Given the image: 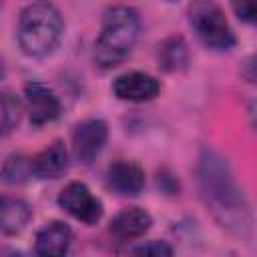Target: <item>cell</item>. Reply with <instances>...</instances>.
Segmentation results:
<instances>
[{
	"label": "cell",
	"mask_w": 257,
	"mask_h": 257,
	"mask_svg": "<svg viewBox=\"0 0 257 257\" xmlns=\"http://www.w3.org/2000/svg\"><path fill=\"white\" fill-rule=\"evenodd\" d=\"M141 30L137 10L128 6H114L104 14L102 30L94 42V60L102 68L118 66L133 50Z\"/></svg>",
	"instance_id": "6da1fadb"
},
{
	"label": "cell",
	"mask_w": 257,
	"mask_h": 257,
	"mask_svg": "<svg viewBox=\"0 0 257 257\" xmlns=\"http://www.w3.org/2000/svg\"><path fill=\"white\" fill-rule=\"evenodd\" d=\"M199 181L203 195L207 201L213 205V211L217 215H223V223L231 225L233 219L243 221L245 205H243V195L221 157H217L211 151H205L201 157V167H199Z\"/></svg>",
	"instance_id": "7a4b0ae2"
},
{
	"label": "cell",
	"mask_w": 257,
	"mask_h": 257,
	"mask_svg": "<svg viewBox=\"0 0 257 257\" xmlns=\"http://www.w3.org/2000/svg\"><path fill=\"white\" fill-rule=\"evenodd\" d=\"M64 22L54 4L46 0L26 6L18 20V42L24 54L40 58L50 54L62 36Z\"/></svg>",
	"instance_id": "3957f363"
},
{
	"label": "cell",
	"mask_w": 257,
	"mask_h": 257,
	"mask_svg": "<svg viewBox=\"0 0 257 257\" xmlns=\"http://www.w3.org/2000/svg\"><path fill=\"white\" fill-rule=\"evenodd\" d=\"M189 20L205 46L227 50L235 44V34L225 18V12L213 0H195L189 8Z\"/></svg>",
	"instance_id": "277c9868"
},
{
	"label": "cell",
	"mask_w": 257,
	"mask_h": 257,
	"mask_svg": "<svg viewBox=\"0 0 257 257\" xmlns=\"http://www.w3.org/2000/svg\"><path fill=\"white\" fill-rule=\"evenodd\" d=\"M58 205L70 213L74 219L86 223V225H94L100 217H102V203L88 191V187L84 183H68L60 195H58Z\"/></svg>",
	"instance_id": "5b68a950"
},
{
	"label": "cell",
	"mask_w": 257,
	"mask_h": 257,
	"mask_svg": "<svg viewBox=\"0 0 257 257\" xmlns=\"http://www.w3.org/2000/svg\"><path fill=\"white\" fill-rule=\"evenodd\" d=\"M106 137H108V128H106V122L100 118H88V120L76 124L74 133H72L74 157L82 165L92 163L96 159V155L102 151Z\"/></svg>",
	"instance_id": "8992f818"
},
{
	"label": "cell",
	"mask_w": 257,
	"mask_h": 257,
	"mask_svg": "<svg viewBox=\"0 0 257 257\" xmlns=\"http://www.w3.org/2000/svg\"><path fill=\"white\" fill-rule=\"evenodd\" d=\"M24 94H26V104H28V114H30V122L34 126H42L46 122H52L60 116V100L58 96L52 92V88H48L42 82H28L24 86Z\"/></svg>",
	"instance_id": "52a82bcc"
},
{
	"label": "cell",
	"mask_w": 257,
	"mask_h": 257,
	"mask_svg": "<svg viewBox=\"0 0 257 257\" xmlns=\"http://www.w3.org/2000/svg\"><path fill=\"white\" fill-rule=\"evenodd\" d=\"M161 84L157 78L145 72H126L112 82V92L120 100L145 102L159 94Z\"/></svg>",
	"instance_id": "ba28073f"
},
{
	"label": "cell",
	"mask_w": 257,
	"mask_h": 257,
	"mask_svg": "<svg viewBox=\"0 0 257 257\" xmlns=\"http://www.w3.org/2000/svg\"><path fill=\"white\" fill-rule=\"evenodd\" d=\"M68 169V151L60 141H54L34 159H30V171L36 179H58Z\"/></svg>",
	"instance_id": "9c48e42d"
},
{
	"label": "cell",
	"mask_w": 257,
	"mask_h": 257,
	"mask_svg": "<svg viewBox=\"0 0 257 257\" xmlns=\"http://www.w3.org/2000/svg\"><path fill=\"white\" fill-rule=\"evenodd\" d=\"M108 187L114 189L118 195L135 197L145 187V173L143 169L133 161H116L108 167L106 173Z\"/></svg>",
	"instance_id": "30bf717a"
},
{
	"label": "cell",
	"mask_w": 257,
	"mask_h": 257,
	"mask_svg": "<svg viewBox=\"0 0 257 257\" xmlns=\"http://www.w3.org/2000/svg\"><path fill=\"white\" fill-rule=\"evenodd\" d=\"M70 241H72L70 227L62 221H50L36 233L34 249L38 255L58 257V255H64L68 251Z\"/></svg>",
	"instance_id": "8fae6325"
},
{
	"label": "cell",
	"mask_w": 257,
	"mask_h": 257,
	"mask_svg": "<svg viewBox=\"0 0 257 257\" xmlns=\"http://www.w3.org/2000/svg\"><path fill=\"white\" fill-rule=\"evenodd\" d=\"M151 225H153V219L145 209L131 207V209L120 211L116 217H112L110 233L118 239H137L145 235L151 229Z\"/></svg>",
	"instance_id": "7c38bea8"
},
{
	"label": "cell",
	"mask_w": 257,
	"mask_h": 257,
	"mask_svg": "<svg viewBox=\"0 0 257 257\" xmlns=\"http://www.w3.org/2000/svg\"><path fill=\"white\" fill-rule=\"evenodd\" d=\"M32 209L24 199L0 197V233L18 235L30 221Z\"/></svg>",
	"instance_id": "4fadbf2b"
},
{
	"label": "cell",
	"mask_w": 257,
	"mask_h": 257,
	"mask_svg": "<svg viewBox=\"0 0 257 257\" xmlns=\"http://www.w3.org/2000/svg\"><path fill=\"white\" fill-rule=\"evenodd\" d=\"M159 62L165 70H179L187 64V46L181 36L167 38L159 46Z\"/></svg>",
	"instance_id": "5bb4252c"
},
{
	"label": "cell",
	"mask_w": 257,
	"mask_h": 257,
	"mask_svg": "<svg viewBox=\"0 0 257 257\" xmlns=\"http://www.w3.org/2000/svg\"><path fill=\"white\" fill-rule=\"evenodd\" d=\"M22 112V102L12 92H0V135L16 128Z\"/></svg>",
	"instance_id": "9a60e30c"
},
{
	"label": "cell",
	"mask_w": 257,
	"mask_h": 257,
	"mask_svg": "<svg viewBox=\"0 0 257 257\" xmlns=\"http://www.w3.org/2000/svg\"><path fill=\"white\" fill-rule=\"evenodd\" d=\"M28 175H32L30 159H26L24 155H12L6 159L4 167H2V181L16 185V183H24L28 179Z\"/></svg>",
	"instance_id": "2e32d148"
},
{
	"label": "cell",
	"mask_w": 257,
	"mask_h": 257,
	"mask_svg": "<svg viewBox=\"0 0 257 257\" xmlns=\"http://www.w3.org/2000/svg\"><path fill=\"white\" fill-rule=\"evenodd\" d=\"M235 14L243 22H255L257 18V0H231Z\"/></svg>",
	"instance_id": "e0dca14e"
},
{
	"label": "cell",
	"mask_w": 257,
	"mask_h": 257,
	"mask_svg": "<svg viewBox=\"0 0 257 257\" xmlns=\"http://www.w3.org/2000/svg\"><path fill=\"white\" fill-rule=\"evenodd\" d=\"M133 253H137V255H173V249L163 241H149V243L137 247Z\"/></svg>",
	"instance_id": "ac0fdd59"
},
{
	"label": "cell",
	"mask_w": 257,
	"mask_h": 257,
	"mask_svg": "<svg viewBox=\"0 0 257 257\" xmlns=\"http://www.w3.org/2000/svg\"><path fill=\"white\" fill-rule=\"evenodd\" d=\"M4 76V64H2V60H0V78Z\"/></svg>",
	"instance_id": "d6986e66"
}]
</instances>
